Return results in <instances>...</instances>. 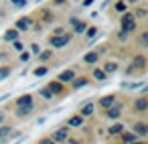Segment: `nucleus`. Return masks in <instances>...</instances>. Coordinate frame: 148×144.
Returning a JSON list of instances; mask_svg holds the SVG:
<instances>
[{"label":"nucleus","mask_w":148,"mask_h":144,"mask_svg":"<svg viewBox=\"0 0 148 144\" xmlns=\"http://www.w3.org/2000/svg\"><path fill=\"white\" fill-rule=\"evenodd\" d=\"M122 31L126 35H132L136 31V16L132 12H124L122 14Z\"/></svg>","instance_id":"1"},{"label":"nucleus","mask_w":148,"mask_h":144,"mask_svg":"<svg viewBox=\"0 0 148 144\" xmlns=\"http://www.w3.org/2000/svg\"><path fill=\"white\" fill-rule=\"evenodd\" d=\"M69 130H71V128L61 126V128H57L55 132H51V134H49V138H51L55 144H65V142L69 140Z\"/></svg>","instance_id":"2"},{"label":"nucleus","mask_w":148,"mask_h":144,"mask_svg":"<svg viewBox=\"0 0 148 144\" xmlns=\"http://www.w3.org/2000/svg\"><path fill=\"white\" fill-rule=\"evenodd\" d=\"M69 41H71V35H53L49 39V45L53 49H63V47L69 45Z\"/></svg>","instance_id":"3"},{"label":"nucleus","mask_w":148,"mask_h":144,"mask_svg":"<svg viewBox=\"0 0 148 144\" xmlns=\"http://www.w3.org/2000/svg\"><path fill=\"white\" fill-rule=\"evenodd\" d=\"M132 112L134 114H146L148 112V97L146 95H138L132 101Z\"/></svg>","instance_id":"4"},{"label":"nucleus","mask_w":148,"mask_h":144,"mask_svg":"<svg viewBox=\"0 0 148 144\" xmlns=\"http://www.w3.org/2000/svg\"><path fill=\"white\" fill-rule=\"evenodd\" d=\"M14 108H35V95L33 93H23L16 97Z\"/></svg>","instance_id":"5"},{"label":"nucleus","mask_w":148,"mask_h":144,"mask_svg":"<svg viewBox=\"0 0 148 144\" xmlns=\"http://www.w3.org/2000/svg\"><path fill=\"white\" fill-rule=\"evenodd\" d=\"M116 101H118V95H116V93H108V95L99 97V101H95V108H99V110H108V108H112Z\"/></svg>","instance_id":"6"},{"label":"nucleus","mask_w":148,"mask_h":144,"mask_svg":"<svg viewBox=\"0 0 148 144\" xmlns=\"http://www.w3.org/2000/svg\"><path fill=\"white\" fill-rule=\"evenodd\" d=\"M75 75H77V73H75V69H63V71L57 75V81H59V83H63V85H67V83H71V81L75 79Z\"/></svg>","instance_id":"7"},{"label":"nucleus","mask_w":148,"mask_h":144,"mask_svg":"<svg viewBox=\"0 0 148 144\" xmlns=\"http://www.w3.org/2000/svg\"><path fill=\"white\" fill-rule=\"evenodd\" d=\"M95 110H97V108H95V101H85V104L79 108V116H81V118H91V116L95 114Z\"/></svg>","instance_id":"8"},{"label":"nucleus","mask_w":148,"mask_h":144,"mask_svg":"<svg viewBox=\"0 0 148 144\" xmlns=\"http://www.w3.org/2000/svg\"><path fill=\"white\" fill-rule=\"evenodd\" d=\"M69 85H71L73 91H77V89H81V87H87V85H89V77H85V75H75V79H73Z\"/></svg>","instance_id":"9"},{"label":"nucleus","mask_w":148,"mask_h":144,"mask_svg":"<svg viewBox=\"0 0 148 144\" xmlns=\"http://www.w3.org/2000/svg\"><path fill=\"white\" fill-rule=\"evenodd\" d=\"M81 61H83V65H89V67H93L95 63H99V51H89V53H85Z\"/></svg>","instance_id":"10"},{"label":"nucleus","mask_w":148,"mask_h":144,"mask_svg":"<svg viewBox=\"0 0 148 144\" xmlns=\"http://www.w3.org/2000/svg\"><path fill=\"white\" fill-rule=\"evenodd\" d=\"M31 25H33V21H31L29 16H25V19H18V21H16L14 29H16L18 33H29V31H31Z\"/></svg>","instance_id":"11"},{"label":"nucleus","mask_w":148,"mask_h":144,"mask_svg":"<svg viewBox=\"0 0 148 144\" xmlns=\"http://www.w3.org/2000/svg\"><path fill=\"white\" fill-rule=\"evenodd\" d=\"M120 116H122V106L116 101L112 108H108L106 110V118H110V120H120Z\"/></svg>","instance_id":"12"},{"label":"nucleus","mask_w":148,"mask_h":144,"mask_svg":"<svg viewBox=\"0 0 148 144\" xmlns=\"http://www.w3.org/2000/svg\"><path fill=\"white\" fill-rule=\"evenodd\" d=\"M132 132H134L138 138H144V136L148 134V124H146V122H136V124H132Z\"/></svg>","instance_id":"13"},{"label":"nucleus","mask_w":148,"mask_h":144,"mask_svg":"<svg viewBox=\"0 0 148 144\" xmlns=\"http://www.w3.org/2000/svg\"><path fill=\"white\" fill-rule=\"evenodd\" d=\"M146 63H148V61H146V57H144V55H134V57H132V65H130V69H134V67H136V69L144 71V69H146Z\"/></svg>","instance_id":"14"},{"label":"nucleus","mask_w":148,"mask_h":144,"mask_svg":"<svg viewBox=\"0 0 148 144\" xmlns=\"http://www.w3.org/2000/svg\"><path fill=\"white\" fill-rule=\"evenodd\" d=\"M47 87L51 89V93H53V95H63V93H65V85H63V83H59L57 79L49 81V83H47Z\"/></svg>","instance_id":"15"},{"label":"nucleus","mask_w":148,"mask_h":144,"mask_svg":"<svg viewBox=\"0 0 148 144\" xmlns=\"http://www.w3.org/2000/svg\"><path fill=\"white\" fill-rule=\"evenodd\" d=\"M12 130L14 128L10 124H2V126H0V144H6V140H8V136H10Z\"/></svg>","instance_id":"16"},{"label":"nucleus","mask_w":148,"mask_h":144,"mask_svg":"<svg viewBox=\"0 0 148 144\" xmlns=\"http://www.w3.org/2000/svg\"><path fill=\"white\" fill-rule=\"evenodd\" d=\"M83 120H85V118H81L79 114H75V116L67 118V124H65V126H67V128H81V126H83Z\"/></svg>","instance_id":"17"},{"label":"nucleus","mask_w":148,"mask_h":144,"mask_svg":"<svg viewBox=\"0 0 148 144\" xmlns=\"http://www.w3.org/2000/svg\"><path fill=\"white\" fill-rule=\"evenodd\" d=\"M124 130H126V126H124L122 122H114V124L108 128V134H110V136H120Z\"/></svg>","instance_id":"18"},{"label":"nucleus","mask_w":148,"mask_h":144,"mask_svg":"<svg viewBox=\"0 0 148 144\" xmlns=\"http://www.w3.org/2000/svg\"><path fill=\"white\" fill-rule=\"evenodd\" d=\"M91 77H93L95 81H99V83H106V81H108V75H106V73H103V69H99V67H93Z\"/></svg>","instance_id":"19"},{"label":"nucleus","mask_w":148,"mask_h":144,"mask_svg":"<svg viewBox=\"0 0 148 144\" xmlns=\"http://www.w3.org/2000/svg\"><path fill=\"white\" fill-rule=\"evenodd\" d=\"M33 112H35V108H16V110H14V116L21 118V120H25V118L33 116Z\"/></svg>","instance_id":"20"},{"label":"nucleus","mask_w":148,"mask_h":144,"mask_svg":"<svg viewBox=\"0 0 148 144\" xmlns=\"http://www.w3.org/2000/svg\"><path fill=\"white\" fill-rule=\"evenodd\" d=\"M120 140H122L124 144H132V142H136V140H138V136H136L132 130H130V132H126V130H124V132L120 134Z\"/></svg>","instance_id":"21"},{"label":"nucleus","mask_w":148,"mask_h":144,"mask_svg":"<svg viewBox=\"0 0 148 144\" xmlns=\"http://www.w3.org/2000/svg\"><path fill=\"white\" fill-rule=\"evenodd\" d=\"M18 39V31L16 29H8L6 33H4V37H2V41H6V43H12V41H16Z\"/></svg>","instance_id":"22"},{"label":"nucleus","mask_w":148,"mask_h":144,"mask_svg":"<svg viewBox=\"0 0 148 144\" xmlns=\"http://www.w3.org/2000/svg\"><path fill=\"white\" fill-rule=\"evenodd\" d=\"M10 73H12V65H0V81L8 79Z\"/></svg>","instance_id":"23"},{"label":"nucleus","mask_w":148,"mask_h":144,"mask_svg":"<svg viewBox=\"0 0 148 144\" xmlns=\"http://www.w3.org/2000/svg\"><path fill=\"white\" fill-rule=\"evenodd\" d=\"M118 71V63H114V61H108V63H103V73L110 77L112 73H116Z\"/></svg>","instance_id":"24"},{"label":"nucleus","mask_w":148,"mask_h":144,"mask_svg":"<svg viewBox=\"0 0 148 144\" xmlns=\"http://www.w3.org/2000/svg\"><path fill=\"white\" fill-rule=\"evenodd\" d=\"M47 73H49V65H39V67L33 69V75L35 77H45Z\"/></svg>","instance_id":"25"},{"label":"nucleus","mask_w":148,"mask_h":144,"mask_svg":"<svg viewBox=\"0 0 148 144\" xmlns=\"http://www.w3.org/2000/svg\"><path fill=\"white\" fill-rule=\"evenodd\" d=\"M51 59H53V51H51V49H45V51L39 53V61H41V63H47V61H51Z\"/></svg>","instance_id":"26"},{"label":"nucleus","mask_w":148,"mask_h":144,"mask_svg":"<svg viewBox=\"0 0 148 144\" xmlns=\"http://www.w3.org/2000/svg\"><path fill=\"white\" fill-rule=\"evenodd\" d=\"M146 45H148V31H142L140 37H138V47L146 49Z\"/></svg>","instance_id":"27"},{"label":"nucleus","mask_w":148,"mask_h":144,"mask_svg":"<svg viewBox=\"0 0 148 144\" xmlns=\"http://www.w3.org/2000/svg\"><path fill=\"white\" fill-rule=\"evenodd\" d=\"M39 95H41V97H43V99H53V97H55V95H53V93H51V89H49V87H47V85H45V87H41V89H39Z\"/></svg>","instance_id":"28"},{"label":"nucleus","mask_w":148,"mask_h":144,"mask_svg":"<svg viewBox=\"0 0 148 144\" xmlns=\"http://www.w3.org/2000/svg\"><path fill=\"white\" fill-rule=\"evenodd\" d=\"M85 29H87V25H85V23H81V21H77V23L73 25V31H75L77 35H81V33H85Z\"/></svg>","instance_id":"29"},{"label":"nucleus","mask_w":148,"mask_h":144,"mask_svg":"<svg viewBox=\"0 0 148 144\" xmlns=\"http://www.w3.org/2000/svg\"><path fill=\"white\" fill-rule=\"evenodd\" d=\"M12 49H14L16 53H23V51H25V43H23L21 39H16V41H12Z\"/></svg>","instance_id":"30"},{"label":"nucleus","mask_w":148,"mask_h":144,"mask_svg":"<svg viewBox=\"0 0 148 144\" xmlns=\"http://www.w3.org/2000/svg\"><path fill=\"white\" fill-rule=\"evenodd\" d=\"M97 31H99L97 27H87V29H85V35L91 39V37H95V35H97Z\"/></svg>","instance_id":"31"},{"label":"nucleus","mask_w":148,"mask_h":144,"mask_svg":"<svg viewBox=\"0 0 148 144\" xmlns=\"http://www.w3.org/2000/svg\"><path fill=\"white\" fill-rule=\"evenodd\" d=\"M41 51H43V49H41L39 43H33V45H31V55H39Z\"/></svg>","instance_id":"32"},{"label":"nucleus","mask_w":148,"mask_h":144,"mask_svg":"<svg viewBox=\"0 0 148 144\" xmlns=\"http://www.w3.org/2000/svg\"><path fill=\"white\" fill-rule=\"evenodd\" d=\"M18 59H21V63H27V61H29V59H31V53H27V51H23V53H21V57H18Z\"/></svg>","instance_id":"33"},{"label":"nucleus","mask_w":148,"mask_h":144,"mask_svg":"<svg viewBox=\"0 0 148 144\" xmlns=\"http://www.w3.org/2000/svg\"><path fill=\"white\" fill-rule=\"evenodd\" d=\"M12 4H14L16 8H25V6H27V0H12Z\"/></svg>","instance_id":"34"},{"label":"nucleus","mask_w":148,"mask_h":144,"mask_svg":"<svg viewBox=\"0 0 148 144\" xmlns=\"http://www.w3.org/2000/svg\"><path fill=\"white\" fill-rule=\"evenodd\" d=\"M37 144H55L49 136H45V138H41V140H37Z\"/></svg>","instance_id":"35"},{"label":"nucleus","mask_w":148,"mask_h":144,"mask_svg":"<svg viewBox=\"0 0 148 144\" xmlns=\"http://www.w3.org/2000/svg\"><path fill=\"white\" fill-rule=\"evenodd\" d=\"M134 16H138V19H146V10H144V8H138Z\"/></svg>","instance_id":"36"},{"label":"nucleus","mask_w":148,"mask_h":144,"mask_svg":"<svg viewBox=\"0 0 148 144\" xmlns=\"http://www.w3.org/2000/svg\"><path fill=\"white\" fill-rule=\"evenodd\" d=\"M4 122H6V112H4V110H0V126H2Z\"/></svg>","instance_id":"37"},{"label":"nucleus","mask_w":148,"mask_h":144,"mask_svg":"<svg viewBox=\"0 0 148 144\" xmlns=\"http://www.w3.org/2000/svg\"><path fill=\"white\" fill-rule=\"evenodd\" d=\"M116 10L124 12V10H126V4H124V2H118V4H116Z\"/></svg>","instance_id":"38"},{"label":"nucleus","mask_w":148,"mask_h":144,"mask_svg":"<svg viewBox=\"0 0 148 144\" xmlns=\"http://www.w3.org/2000/svg\"><path fill=\"white\" fill-rule=\"evenodd\" d=\"M53 35H65V29H63V27H57V29L53 31Z\"/></svg>","instance_id":"39"},{"label":"nucleus","mask_w":148,"mask_h":144,"mask_svg":"<svg viewBox=\"0 0 148 144\" xmlns=\"http://www.w3.org/2000/svg\"><path fill=\"white\" fill-rule=\"evenodd\" d=\"M118 39H120V41H126V39H128V35H126V33H124V31H122V33H120V35H118Z\"/></svg>","instance_id":"40"},{"label":"nucleus","mask_w":148,"mask_h":144,"mask_svg":"<svg viewBox=\"0 0 148 144\" xmlns=\"http://www.w3.org/2000/svg\"><path fill=\"white\" fill-rule=\"evenodd\" d=\"M91 2H93V0H83V6H89Z\"/></svg>","instance_id":"41"},{"label":"nucleus","mask_w":148,"mask_h":144,"mask_svg":"<svg viewBox=\"0 0 148 144\" xmlns=\"http://www.w3.org/2000/svg\"><path fill=\"white\" fill-rule=\"evenodd\" d=\"M132 144H146V142H144V140L140 138V140H136V142H132Z\"/></svg>","instance_id":"42"},{"label":"nucleus","mask_w":148,"mask_h":144,"mask_svg":"<svg viewBox=\"0 0 148 144\" xmlns=\"http://www.w3.org/2000/svg\"><path fill=\"white\" fill-rule=\"evenodd\" d=\"M69 142H71V144H81L79 140H69Z\"/></svg>","instance_id":"43"},{"label":"nucleus","mask_w":148,"mask_h":144,"mask_svg":"<svg viewBox=\"0 0 148 144\" xmlns=\"http://www.w3.org/2000/svg\"><path fill=\"white\" fill-rule=\"evenodd\" d=\"M75 2H77V0H75Z\"/></svg>","instance_id":"44"}]
</instances>
